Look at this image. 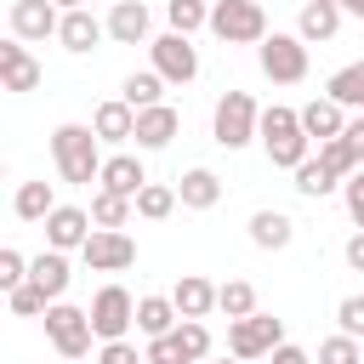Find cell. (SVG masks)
<instances>
[{"label": "cell", "instance_id": "2e32d148", "mask_svg": "<svg viewBox=\"0 0 364 364\" xmlns=\"http://www.w3.org/2000/svg\"><path fill=\"white\" fill-rule=\"evenodd\" d=\"M0 80H6V91H34L40 85V63H34V51L17 34L0 46Z\"/></svg>", "mask_w": 364, "mask_h": 364}, {"label": "cell", "instance_id": "8fae6325", "mask_svg": "<svg viewBox=\"0 0 364 364\" xmlns=\"http://www.w3.org/2000/svg\"><path fill=\"white\" fill-rule=\"evenodd\" d=\"M6 23H11L17 40H46V34L63 28V6H57V0H11Z\"/></svg>", "mask_w": 364, "mask_h": 364}, {"label": "cell", "instance_id": "6da1fadb", "mask_svg": "<svg viewBox=\"0 0 364 364\" xmlns=\"http://www.w3.org/2000/svg\"><path fill=\"white\" fill-rule=\"evenodd\" d=\"M51 159H57V176L63 182H80V188H91L97 176H102V136L91 131V125H80V119H68V125H57L51 131Z\"/></svg>", "mask_w": 364, "mask_h": 364}, {"label": "cell", "instance_id": "4fadbf2b", "mask_svg": "<svg viewBox=\"0 0 364 364\" xmlns=\"http://www.w3.org/2000/svg\"><path fill=\"white\" fill-rule=\"evenodd\" d=\"M57 40H63V51L85 57V51H97V46L108 40V17H91V6H80V11H63V28H57Z\"/></svg>", "mask_w": 364, "mask_h": 364}, {"label": "cell", "instance_id": "7a4b0ae2", "mask_svg": "<svg viewBox=\"0 0 364 364\" xmlns=\"http://www.w3.org/2000/svg\"><path fill=\"white\" fill-rule=\"evenodd\" d=\"M262 148H267V165L279 171H296L301 159H313V136L301 131V108H262Z\"/></svg>", "mask_w": 364, "mask_h": 364}, {"label": "cell", "instance_id": "b9f144b4", "mask_svg": "<svg viewBox=\"0 0 364 364\" xmlns=\"http://www.w3.org/2000/svg\"><path fill=\"white\" fill-rule=\"evenodd\" d=\"M341 205H347L353 228H364V171H353V176L341 182Z\"/></svg>", "mask_w": 364, "mask_h": 364}, {"label": "cell", "instance_id": "ffe728a7", "mask_svg": "<svg viewBox=\"0 0 364 364\" xmlns=\"http://www.w3.org/2000/svg\"><path fill=\"white\" fill-rule=\"evenodd\" d=\"M176 199H182V210H210L222 199V176L210 165H193V171L176 176Z\"/></svg>", "mask_w": 364, "mask_h": 364}, {"label": "cell", "instance_id": "c3c4849f", "mask_svg": "<svg viewBox=\"0 0 364 364\" xmlns=\"http://www.w3.org/2000/svg\"><path fill=\"white\" fill-rule=\"evenodd\" d=\"M222 364H245V358H233V353H228V358H222Z\"/></svg>", "mask_w": 364, "mask_h": 364}, {"label": "cell", "instance_id": "ac0fdd59", "mask_svg": "<svg viewBox=\"0 0 364 364\" xmlns=\"http://www.w3.org/2000/svg\"><path fill=\"white\" fill-rule=\"evenodd\" d=\"M108 40L114 46H148V0H114Z\"/></svg>", "mask_w": 364, "mask_h": 364}, {"label": "cell", "instance_id": "bcb514c9", "mask_svg": "<svg viewBox=\"0 0 364 364\" xmlns=\"http://www.w3.org/2000/svg\"><path fill=\"white\" fill-rule=\"evenodd\" d=\"M341 11H347V17H358V23H364V0H341Z\"/></svg>", "mask_w": 364, "mask_h": 364}, {"label": "cell", "instance_id": "f1b7e54d", "mask_svg": "<svg viewBox=\"0 0 364 364\" xmlns=\"http://www.w3.org/2000/svg\"><path fill=\"white\" fill-rule=\"evenodd\" d=\"M131 210H136V199H125V193H114V188H97V193H91V222H97V228H125Z\"/></svg>", "mask_w": 364, "mask_h": 364}, {"label": "cell", "instance_id": "f35d334b", "mask_svg": "<svg viewBox=\"0 0 364 364\" xmlns=\"http://www.w3.org/2000/svg\"><path fill=\"white\" fill-rule=\"evenodd\" d=\"M23 279H28V256L6 245V250H0V290H17Z\"/></svg>", "mask_w": 364, "mask_h": 364}, {"label": "cell", "instance_id": "5b68a950", "mask_svg": "<svg viewBox=\"0 0 364 364\" xmlns=\"http://www.w3.org/2000/svg\"><path fill=\"white\" fill-rule=\"evenodd\" d=\"M46 341L57 347V358H85L97 330H91V307H74V301H51L46 307Z\"/></svg>", "mask_w": 364, "mask_h": 364}, {"label": "cell", "instance_id": "3957f363", "mask_svg": "<svg viewBox=\"0 0 364 364\" xmlns=\"http://www.w3.org/2000/svg\"><path fill=\"white\" fill-rule=\"evenodd\" d=\"M210 136H216V148H250L256 136H262V108H256V97L250 91H222L216 97V114H210Z\"/></svg>", "mask_w": 364, "mask_h": 364}, {"label": "cell", "instance_id": "f6af8a7d", "mask_svg": "<svg viewBox=\"0 0 364 364\" xmlns=\"http://www.w3.org/2000/svg\"><path fill=\"white\" fill-rule=\"evenodd\" d=\"M341 136H347V142L364 154V114H358V119H347V131H341Z\"/></svg>", "mask_w": 364, "mask_h": 364}, {"label": "cell", "instance_id": "7c38bea8", "mask_svg": "<svg viewBox=\"0 0 364 364\" xmlns=\"http://www.w3.org/2000/svg\"><path fill=\"white\" fill-rule=\"evenodd\" d=\"M40 228H46V245H51V250H80L97 222H91V210H80V205H57Z\"/></svg>", "mask_w": 364, "mask_h": 364}, {"label": "cell", "instance_id": "7402d4cb", "mask_svg": "<svg viewBox=\"0 0 364 364\" xmlns=\"http://www.w3.org/2000/svg\"><path fill=\"white\" fill-rule=\"evenodd\" d=\"M28 279H34V284H40L51 301H63V290H68V279H74V267H68V250H51V245H46V250L28 262Z\"/></svg>", "mask_w": 364, "mask_h": 364}, {"label": "cell", "instance_id": "44dd1931", "mask_svg": "<svg viewBox=\"0 0 364 364\" xmlns=\"http://www.w3.org/2000/svg\"><path fill=\"white\" fill-rule=\"evenodd\" d=\"M341 0H307L301 6V17H296V34L307 40V46H318V40H336V28H341Z\"/></svg>", "mask_w": 364, "mask_h": 364}, {"label": "cell", "instance_id": "f546056e", "mask_svg": "<svg viewBox=\"0 0 364 364\" xmlns=\"http://www.w3.org/2000/svg\"><path fill=\"white\" fill-rule=\"evenodd\" d=\"M318 159H324V171H330V176H341V182H347L353 171H364V154H358L347 136H330V142H318Z\"/></svg>", "mask_w": 364, "mask_h": 364}, {"label": "cell", "instance_id": "ee69618b", "mask_svg": "<svg viewBox=\"0 0 364 364\" xmlns=\"http://www.w3.org/2000/svg\"><path fill=\"white\" fill-rule=\"evenodd\" d=\"M341 256H347V267H353V273H364V228L347 239V250H341Z\"/></svg>", "mask_w": 364, "mask_h": 364}, {"label": "cell", "instance_id": "9c48e42d", "mask_svg": "<svg viewBox=\"0 0 364 364\" xmlns=\"http://www.w3.org/2000/svg\"><path fill=\"white\" fill-rule=\"evenodd\" d=\"M80 262L91 273H125L136 262V239L125 228H91V239L80 245Z\"/></svg>", "mask_w": 364, "mask_h": 364}, {"label": "cell", "instance_id": "d4e9b609", "mask_svg": "<svg viewBox=\"0 0 364 364\" xmlns=\"http://www.w3.org/2000/svg\"><path fill=\"white\" fill-rule=\"evenodd\" d=\"M176 324H182V313L171 296H136V330L142 336H171Z\"/></svg>", "mask_w": 364, "mask_h": 364}, {"label": "cell", "instance_id": "9a60e30c", "mask_svg": "<svg viewBox=\"0 0 364 364\" xmlns=\"http://www.w3.org/2000/svg\"><path fill=\"white\" fill-rule=\"evenodd\" d=\"M91 131L102 136V142H136V108L125 102V97H108V102H97V114H91Z\"/></svg>", "mask_w": 364, "mask_h": 364}, {"label": "cell", "instance_id": "d590c367", "mask_svg": "<svg viewBox=\"0 0 364 364\" xmlns=\"http://www.w3.org/2000/svg\"><path fill=\"white\" fill-rule=\"evenodd\" d=\"M318 364H364V353H358V336H347V330L324 336V341H318Z\"/></svg>", "mask_w": 364, "mask_h": 364}, {"label": "cell", "instance_id": "ab89813d", "mask_svg": "<svg viewBox=\"0 0 364 364\" xmlns=\"http://www.w3.org/2000/svg\"><path fill=\"white\" fill-rule=\"evenodd\" d=\"M97 364H148V353H136V341H102L97 347Z\"/></svg>", "mask_w": 364, "mask_h": 364}, {"label": "cell", "instance_id": "cb8c5ba5", "mask_svg": "<svg viewBox=\"0 0 364 364\" xmlns=\"http://www.w3.org/2000/svg\"><path fill=\"white\" fill-rule=\"evenodd\" d=\"M290 239H296V222L284 210H256L250 216V245L256 250H284Z\"/></svg>", "mask_w": 364, "mask_h": 364}, {"label": "cell", "instance_id": "5bb4252c", "mask_svg": "<svg viewBox=\"0 0 364 364\" xmlns=\"http://www.w3.org/2000/svg\"><path fill=\"white\" fill-rule=\"evenodd\" d=\"M176 131H182V114L171 108V102H154V108H136V148H171L176 142Z\"/></svg>", "mask_w": 364, "mask_h": 364}, {"label": "cell", "instance_id": "277c9868", "mask_svg": "<svg viewBox=\"0 0 364 364\" xmlns=\"http://www.w3.org/2000/svg\"><path fill=\"white\" fill-rule=\"evenodd\" d=\"M210 34L222 46H262L267 40L262 0H210Z\"/></svg>", "mask_w": 364, "mask_h": 364}, {"label": "cell", "instance_id": "681fc988", "mask_svg": "<svg viewBox=\"0 0 364 364\" xmlns=\"http://www.w3.org/2000/svg\"><path fill=\"white\" fill-rule=\"evenodd\" d=\"M57 364H80V358H57Z\"/></svg>", "mask_w": 364, "mask_h": 364}, {"label": "cell", "instance_id": "30bf717a", "mask_svg": "<svg viewBox=\"0 0 364 364\" xmlns=\"http://www.w3.org/2000/svg\"><path fill=\"white\" fill-rule=\"evenodd\" d=\"M131 324H136V296L125 284H102L91 296V330H97V341H119Z\"/></svg>", "mask_w": 364, "mask_h": 364}, {"label": "cell", "instance_id": "d6a6232c", "mask_svg": "<svg viewBox=\"0 0 364 364\" xmlns=\"http://www.w3.org/2000/svg\"><path fill=\"white\" fill-rule=\"evenodd\" d=\"M216 307H222L228 318H250V313H256V284H250V279H228V284H216Z\"/></svg>", "mask_w": 364, "mask_h": 364}, {"label": "cell", "instance_id": "ba28073f", "mask_svg": "<svg viewBox=\"0 0 364 364\" xmlns=\"http://www.w3.org/2000/svg\"><path fill=\"white\" fill-rule=\"evenodd\" d=\"M148 57H154V68L165 74V85H193L199 80V51H193V34H159V40H148Z\"/></svg>", "mask_w": 364, "mask_h": 364}, {"label": "cell", "instance_id": "83f0119b", "mask_svg": "<svg viewBox=\"0 0 364 364\" xmlns=\"http://www.w3.org/2000/svg\"><path fill=\"white\" fill-rule=\"evenodd\" d=\"M119 97H125L131 108H154V102H165V74H159V68H142V74H125V85H119Z\"/></svg>", "mask_w": 364, "mask_h": 364}, {"label": "cell", "instance_id": "4316f807", "mask_svg": "<svg viewBox=\"0 0 364 364\" xmlns=\"http://www.w3.org/2000/svg\"><path fill=\"white\" fill-rule=\"evenodd\" d=\"M11 210H17L23 222H46V216L57 210V193H51V182H17V199H11Z\"/></svg>", "mask_w": 364, "mask_h": 364}, {"label": "cell", "instance_id": "e0dca14e", "mask_svg": "<svg viewBox=\"0 0 364 364\" xmlns=\"http://www.w3.org/2000/svg\"><path fill=\"white\" fill-rule=\"evenodd\" d=\"M97 188H114V193H125V199H136L142 188H148V171H142V159L136 154H108L102 159V176H97Z\"/></svg>", "mask_w": 364, "mask_h": 364}, {"label": "cell", "instance_id": "7dc6e473", "mask_svg": "<svg viewBox=\"0 0 364 364\" xmlns=\"http://www.w3.org/2000/svg\"><path fill=\"white\" fill-rule=\"evenodd\" d=\"M57 6H63V11H80V6H85V0H57Z\"/></svg>", "mask_w": 364, "mask_h": 364}, {"label": "cell", "instance_id": "4dcf8cb0", "mask_svg": "<svg viewBox=\"0 0 364 364\" xmlns=\"http://www.w3.org/2000/svg\"><path fill=\"white\" fill-rule=\"evenodd\" d=\"M290 176H296V193H301V199H324V193H336V188H341V176H330V171H324V159H301Z\"/></svg>", "mask_w": 364, "mask_h": 364}, {"label": "cell", "instance_id": "603a6c76", "mask_svg": "<svg viewBox=\"0 0 364 364\" xmlns=\"http://www.w3.org/2000/svg\"><path fill=\"white\" fill-rule=\"evenodd\" d=\"M171 301H176L182 318H210V313H216V284L199 279V273H182L176 290H171Z\"/></svg>", "mask_w": 364, "mask_h": 364}, {"label": "cell", "instance_id": "8992f818", "mask_svg": "<svg viewBox=\"0 0 364 364\" xmlns=\"http://www.w3.org/2000/svg\"><path fill=\"white\" fill-rule=\"evenodd\" d=\"M279 341H284V318H273V313H262V307H256L250 318H228V353L245 358V364L267 358Z\"/></svg>", "mask_w": 364, "mask_h": 364}, {"label": "cell", "instance_id": "d6986e66", "mask_svg": "<svg viewBox=\"0 0 364 364\" xmlns=\"http://www.w3.org/2000/svg\"><path fill=\"white\" fill-rule=\"evenodd\" d=\"M301 131H307L313 142H330V136L347 131V108H341L336 97H313V102H301Z\"/></svg>", "mask_w": 364, "mask_h": 364}, {"label": "cell", "instance_id": "74e56055", "mask_svg": "<svg viewBox=\"0 0 364 364\" xmlns=\"http://www.w3.org/2000/svg\"><path fill=\"white\" fill-rule=\"evenodd\" d=\"M148 364H188V347H182V336L171 330V336H148Z\"/></svg>", "mask_w": 364, "mask_h": 364}, {"label": "cell", "instance_id": "484cf974", "mask_svg": "<svg viewBox=\"0 0 364 364\" xmlns=\"http://www.w3.org/2000/svg\"><path fill=\"white\" fill-rule=\"evenodd\" d=\"M324 97H336L341 108L364 114V63H341V68L324 80Z\"/></svg>", "mask_w": 364, "mask_h": 364}, {"label": "cell", "instance_id": "e575fe53", "mask_svg": "<svg viewBox=\"0 0 364 364\" xmlns=\"http://www.w3.org/2000/svg\"><path fill=\"white\" fill-rule=\"evenodd\" d=\"M6 307L17 313V318H46V307H51V296L34 284V279H23L17 290H6Z\"/></svg>", "mask_w": 364, "mask_h": 364}, {"label": "cell", "instance_id": "8d00e7d4", "mask_svg": "<svg viewBox=\"0 0 364 364\" xmlns=\"http://www.w3.org/2000/svg\"><path fill=\"white\" fill-rule=\"evenodd\" d=\"M176 336H182V347H188V364L210 358V330H205V318H182V324H176Z\"/></svg>", "mask_w": 364, "mask_h": 364}, {"label": "cell", "instance_id": "836d02e7", "mask_svg": "<svg viewBox=\"0 0 364 364\" xmlns=\"http://www.w3.org/2000/svg\"><path fill=\"white\" fill-rule=\"evenodd\" d=\"M176 205H182V199H176V188H165V182H148V188L136 193V216H148V222H165Z\"/></svg>", "mask_w": 364, "mask_h": 364}, {"label": "cell", "instance_id": "52a82bcc", "mask_svg": "<svg viewBox=\"0 0 364 364\" xmlns=\"http://www.w3.org/2000/svg\"><path fill=\"white\" fill-rule=\"evenodd\" d=\"M256 63L273 85H301L307 80V40L301 34H267L256 46Z\"/></svg>", "mask_w": 364, "mask_h": 364}, {"label": "cell", "instance_id": "1f68e13d", "mask_svg": "<svg viewBox=\"0 0 364 364\" xmlns=\"http://www.w3.org/2000/svg\"><path fill=\"white\" fill-rule=\"evenodd\" d=\"M165 23L176 34H199L210 28V0H165Z\"/></svg>", "mask_w": 364, "mask_h": 364}, {"label": "cell", "instance_id": "60d3db41", "mask_svg": "<svg viewBox=\"0 0 364 364\" xmlns=\"http://www.w3.org/2000/svg\"><path fill=\"white\" fill-rule=\"evenodd\" d=\"M336 324L364 341V296H341V301H336Z\"/></svg>", "mask_w": 364, "mask_h": 364}, {"label": "cell", "instance_id": "7bdbcfd3", "mask_svg": "<svg viewBox=\"0 0 364 364\" xmlns=\"http://www.w3.org/2000/svg\"><path fill=\"white\" fill-rule=\"evenodd\" d=\"M267 358H273V364H313V353H307V347H296V341H279Z\"/></svg>", "mask_w": 364, "mask_h": 364}, {"label": "cell", "instance_id": "f907efd6", "mask_svg": "<svg viewBox=\"0 0 364 364\" xmlns=\"http://www.w3.org/2000/svg\"><path fill=\"white\" fill-rule=\"evenodd\" d=\"M159 6H165V0H159Z\"/></svg>", "mask_w": 364, "mask_h": 364}]
</instances>
